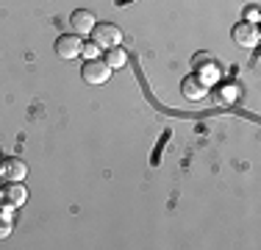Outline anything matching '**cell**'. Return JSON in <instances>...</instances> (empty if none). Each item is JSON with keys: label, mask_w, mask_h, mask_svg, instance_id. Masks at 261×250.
I'll list each match as a JSON object with an SVG mask.
<instances>
[{"label": "cell", "mask_w": 261, "mask_h": 250, "mask_svg": "<svg viewBox=\"0 0 261 250\" xmlns=\"http://www.w3.org/2000/svg\"><path fill=\"white\" fill-rule=\"evenodd\" d=\"M245 20L247 22H258V6H247V9H245Z\"/></svg>", "instance_id": "7c38bea8"}, {"label": "cell", "mask_w": 261, "mask_h": 250, "mask_svg": "<svg viewBox=\"0 0 261 250\" xmlns=\"http://www.w3.org/2000/svg\"><path fill=\"white\" fill-rule=\"evenodd\" d=\"M92 42H95L100 50H109V47H120L122 45V31L117 28L114 22H97L95 31H92Z\"/></svg>", "instance_id": "6da1fadb"}, {"label": "cell", "mask_w": 261, "mask_h": 250, "mask_svg": "<svg viewBox=\"0 0 261 250\" xmlns=\"http://www.w3.org/2000/svg\"><path fill=\"white\" fill-rule=\"evenodd\" d=\"M231 39H233V45H239V47H256L261 42L258 25L256 22H247V20L236 22L231 28Z\"/></svg>", "instance_id": "7a4b0ae2"}, {"label": "cell", "mask_w": 261, "mask_h": 250, "mask_svg": "<svg viewBox=\"0 0 261 250\" xmlns=\"http://www.w3.org/2000/svg\"><path fill=\"white\" fill-rule=\"evenodd\" d=\"M11 228H14V222H11V211H0V239H6V236L11 234Z\"/></svg>", "instance_id": "30bf717a"}, {"label": "cell", "mask_w": 261, "mask_h": 250, "mask_svg": "<svg viewBox=\"0 0 261 250\" xmlns=\"http://www.w3.org/2000/svg\"><path fill=\"white\" fill-rule=\"evenodd\" d=\"M97 53H100V47H97L95 42H92V45H84V47H81V56H86V61H89V59H97Z\"/></svg>", "instance_id": "8fae6325"}, {"label": "cell", "mask_w": 261, "mask_h": 250, "mask_svg": "<svg viewBox=\"0 0 261 250\" xmlns=\"http://www.w3.org/2000/svg\"><path fill=\"white\" fill-rule=\"evenodd\" d=\"M0 172H3L6 181H25L28 167H25V161H20V159H3L0 161Z\"/></svg>", "instance_id": "ba28073f"}, {"label": "cell", "mask_w": 261, "mask_h": 250, "mask_svg": "<svg viewBox=\"0 0 261 250\" xmlns=\"http://www.w3.org/2000/svg\"><path fill=\"white\" fill-rule=\"evenodd\" d=\"M81 78H84L86 84H92V86H100L111 78V67L106 64L103 59H89L84 67H81Z\"/></svg>", "instance_id": "3957f363"}, {"label": "cell", "mask_w": 261, "mask_h": 250, "mask_svg": "<svg viewBox=\"0 0 261 250\" xmlns=\"http://www.w3.org/2000/svg\"><path fill=\"white\" fill-rule=\"evenodd\" d=\"M53 47H56V56H59V59L70 61V59H78V56H81V47H84V42H81L78 34H61L59 39H56Z\"/></svg>", "instance_id": "277c9868"}, {"label": "cell", "mask_w": 261, "mask_h": 250, "mask_svg": "<svg viewBox=\"0 0 261 250\" xmlns=\"http://www.w3.org/2000/svg\"><path fill=\"white\" fill-rule=\"evenodd\" d=\"M70 25H72V34H78V36H89L92 31H95V25H97V17L92 14L89 9H78V11H72Z\"/></svg>", "instance_id": "8992f818"}, {"label": "cell", "mask_w": 261, "mask_h": 250, "mask_svg": "<svg viewBox=\"0 0 261 250\" xmlns=\"http://www.w3.org/2000/svg\"><path fill=\"white\" fill-rule=\"evenodd\" d=\"M3 203L11 206V209H20V206L28 203V189L22 181H9L3 189Z\"/></svg>", "instance_id": "52a82bcc"}, {"label": "cell", "mask_w": 261, "mask_h": 250, "mask_svg": "<svg viewBox=\"0 0 261 250\" xmlns=\"http://www.w3.org/2000/svg\"><path fill=\"white\" fill-rule=\"evenodd\" d=\"M181 92L186 100H192V103H197V100H203L208 95V84L206 78H200V75H186L181 81Z\"/></svg>", "instance_id": "5b68a950"}, {"label": "cell", "mask_w": 261, "mask_h": 250, "mask_svg": "<svg viewBox=\"0 0 261 250\" xmlns=\"http://www.w3.org/2000/svg\"><path fill=\"white\" fill-rule=\"evenodd\" d=\"M106 64L111 67V70H120V67H125V61H128V53L122 47H109L106 50Z\"/></svg>", "instance_id": "9c48e42d"}]
</instances>
